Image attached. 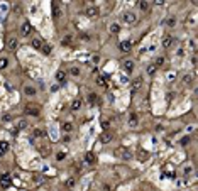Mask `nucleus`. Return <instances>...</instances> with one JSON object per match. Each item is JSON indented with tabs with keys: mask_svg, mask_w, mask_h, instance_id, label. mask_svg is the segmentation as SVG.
Returning a JSON list of instances; mask_svg holds the SVG:
<instances>
[{
	"mask_svg": "<svg viewBox=\"0 0 198 191\" xmlns=\"http://www.w3.org/2000/svg\"><path fill=\"white\" fill-rule=\"evenodd\" d=\"M73 124H70V122H64L63 124V132H66V134H70V132H73Z\"/></svg>",
	"mask_w": 198,
	"mask_h": 191,
	"instance_id": "4be33fe9",
	"label": "nucleus"
},
{
	"mask_svg": "<svg viewBox=\"0 0 198 191\" xmlns=\"http://www.w3.org/2000/svg\"><path fill=\"white\" fill-rule=\"evenodd\" d=\"M26 127H27V122H26V120H20L17 124V129H26Z\"/></svg>",
	"mask_w": 198,
	"mask_h": 191,
	"instance_id": "4c0bfd02",
	"label": "nucleus"
},
{
	"mask_svg": "<svg viewBox=\"0 0 198 191\" xmlns=\"http://www.w3.org/2000/svg\"><path fill=\"white\" fill-rule=\"evenodd\" d=\"M171 44H173V37H171V36H166V37L162 39V47H164V49H169Z\"/></svg>",
	"mask_w": 198,
	"mask_h": 191,
	"instance_id": "dca6fc26",
	"label": "nucleus"
},
{
	"mask_svg": "<svg viewBox=\"0 0 198 191\" xmlns=\"http://www.w3.org/2000/svg\"><path fill=\"white\" fill-rule=\"evenodd\" d=\"M81 103H83V102H81L80 98H75V100L71 102V110H73V112L80 110V108H81Z\"/></svg>",
	"mask_w": 198,
	"mask_h": 191,
	"instance_id": "f8f14e48",
	"label": "nucleus"
},
{
	"mask_svg": "<svg viewBox=\"0 0 198 191\" xmlns=\"http://www.w3.org/2000/svg\"><path fill=\"white\" fill-rule=\"evenodd\" d=\"M31 31H32V25H31V22H27V20H26V22L22 24V27H20V36H24V37H26V36H29V34H31Z\"/></svg>",
	"mask_w": 198,
	"mask_h": 191,
	"instance_id": "7ed1b4c3",
	"label": "nucleus"
},
{
	"mask_svg": "<svg viewBox=\"0 0 198 191\" xmlns=\"http://www.w3.org/2000/svg\"><path fill=\"white\" fill-rule=\"evenodd\" d=\"M110 140H112V134H108V132L102 134V137H100V142H102V144H108Z\"/></svg>",
	"mask_w": 198,
	"mask_h": 191,
	"instance_id": "aec40b11",
	"label": "nucleus"
},
{
	"mask_svg": "<svg viewBox=\"0 0 198 191\" xmlns=\"http://www.w3.org/2000/svg\"><path fill=\"white\" fill-rule=\"evenodd\" d=\"M51 9H53V17L54 19H59V17H61V9L58 7L56 2H51Z\"/></svg>",
	"mask_w": 198,
	"mask_h": 191,
	"instance_id": "423d86ee",
	"label": "nucleus"
},
{
	"mask_svg": "<svg viewBox=\"0 0 198 191\" xmlns=\"http://www.w3.org/2000/svg\"><path fill=\"white\" fill-rule=\"evenodd\" d=\"M31 44H32V47H34V49H41L44 42H42V39H41V37H34V39H32V42H31Z\"/></svg>",
	"mask_w": 198,
	"mask_h": 191,
	"instance_id": "2eb2a0df",
	"label": "nucleus"
},
{
	"mask_svg": "<svg viewBox=\"0 0 198 191\" xmlns=\"http://www.w3.org/2000/svg\"><path fill=\"white\" fill-rule=\"evenodd\" d=\"M139 125V118H137V115L132 114L130 117H129V127H132V129H136Z\"/></svg>",
	"mask_w": 198,
	"mask_h": 191,
	"instance_id": "1a4fd4ad",
	"label": "nucleus"
},
{
	"mask_svg": "<svg viewBox=\"0 0 198 191\" xmlns=\"http://www.w3.org/2000/svg\"><path fill=\"white\" fill-rule=\"evenodd\" d=\"M190 47H191L193 51L197 49V39H191V41H190Z\"/></svg>",
	"mask_w": 198,
	"mask_h": 191,
	"instance_id": "58836bf2",
	"label": "nucleus"
},
{
	"mask_svg": "<svg viewBox=\"0 0 198 191\" xmlns=\"http://www.w3.org/2000/svg\"><path fill=\"white\" fill-rule=\"evenodd\" d=\"M154 3H156V5H162V3H164V0H156Z\"/></svg>",
	"mask_w": 198,
	"mask_h": 191,
	"instance_id": "37998d69",
	"label": "nucleus"
},
{
	"mask_svg": "<svg viewBox=\"0 0 198 191\" xmlns=\"http://www.w3.org/2000/svg\"><path fill=\"white\" fill-rule=\"evenodd\" d=\"M103 190H105V191H110V186H108V184H103Z\"/></svg>",
	"mask_w": 198,
	"mask_h": 191,
	"instance_id": "c03bdc74",
	"label": "nucleus"
},
{
	"mask_svg": "<svg viewBox=\"0 0 198 191\" xmlns=\"http://www.w3.org/2000/svg\"><path fill=\"white\" fill-rule=\"evenodd\" d=\"M85 164H95V154L93 152H87V156H85Z\"/></svg>",
	"mask_w": 198,
	"mask_h": 191,
	"instance_id": "a211bd4d",
	"label": "nucleus"
},
{
	"mask_svg": "<svg viewBox=\"0 0 198 191\" xmlns=\"http://www.w3.org/2000/svg\"><path fill=\"white\" fill-rule=\"evenodd\" d=\"M17 46H19V42H17V39H15V37H10L9 41H7V49L15 51V49H17Z\"/></svg>",
	"mask_w": 198,
	"mask_h": 191,
	"instance_id": "0eeeda50",
	"label": "nucleus"
},
{
	"mask_svg": "<svg viewBox=\"0 0 198 191\" xmlns=\"http://www.w3.org/2000/svg\"><path fill=\"white\" fill-rule=\"evenodd\" d=\"M141 86H142V76H137L132 81V91H137Z\"/></svg>",
	"mask_w": 198,
	"mask_h": 191,
	"instance_id": "9d476101",
	"label": "nucleus"
},
{
	"mask_svg": "<svg viewBox=\"0 0 198 191\" xmlns=\"http://www.w3.org/2000/svg\"><path fill=\"white\" fill-rule=\"evenodd\" d=\"M70 75H71V76H80V75H81V71H80V68H76V66H73V68H70Z\"/></svg>",
	"mask_w": 198,
	"mask_h": 191,
	"instance_id": "a878e982",
	"label": "nucleus"
},
{
	"mask_svg": "<svg viewBox=\"0 0 198 191\" xmlns=\"http://www.w3.org/2000/svg\"><path fill=\"white\" fill-rule=\"evenodd\" d=\"M120 156H122V157H124L126 161H129V159H132V152H130L129 149H122V151H120Z\"/></svg>",
	"mask_w": 198,
	"mask_h": 191,
	"instance_id": "b1692460",
	"label": "nucleus"
},
{
	"mask_svg": "<svg viewBox=\"0 0 198 191\" xmlns=\"http://www.w3.org/2000/svg\"><path fill=\"white\" fill-rule=\"evenodd\" d=\"M108 29H110L112 34H119V32H120V24H119V22H112Z\"/></svg>",
	"mask_w": 198,
	"mask_h": 191,
	"instance_id": "ddd939ff",
	"label": "nucleus"
},
{
	"mask_svg": "<svg viewBox=\"0 0 198 191\" xmlns=\"http://www.w3.org/2000/svg\"><path fill=\"white\" fill-rule=\"evenodd\" d=\"M102 127H103V129H108V127H110V122H108V120H102Z\"/></svg>",
	"mask_w": 198,
	"mask_h": 191,
	"instance_id": "ea45409f",
	"label": "nucleus"
},
{
	"mask_svg": "<svg viewBox=\"0 0 198 191\" xmlns=\"http://www.w3.org/2000/svg\"><path fill=\"white\" fill-rule=\"evenodd\" d=\"M24 93H26L27 96H34V95L37 93V90H36V88H32V86H29V85H27V86H24Z\"/></svg>",
	"mask_w": 198,
	"mask_h": 191,
	"instance_id": "f3484780",
	"label": "nucleus"
},
{
	"mask_svg": "<svg viewBox=\"0 0 198 191\" xmlns=\"http://www.w3.org/2000/svg\"><path fill=\"white\" fill-rule=\"evenodd\" d=\"M7 151H9V144H7V142H0V157L5 156Z\"/></svg>",
	"mask_w": 198,
	"mask_h": 191,
	"instance_id": "393cba45",
	"label": "nucleus"
},
{
	"mask_svg": "<svg viewBox=\"0 0 198 191\" xmlns=\"http://www.w3.org/2000/svg\"><path fill=\"white\" fill-rule=\"evenodd\" d=\"M120 49H122L124 53L130 51V49H132V42H130V41H122V42H120Z\"/></svg>",
	"mask_w": 198,
	"mask_h": 191,
	"instance_id": "4468645a",
	"label": "nucleus"
},
{
	"mask_svg": "<svg viewBox=\"0 0 198 191\" xmlns=\"http://www.w3.org/2000/svg\"><path fill=\"white\" fill-rule=\"evenodd\" d=\"M193 79H195L193 75H185L181 81H183V85H191V83H193Z\"/></svg>",
	"mask_w": 198,
	"mask_h": 191,
	"instance_id": "5701e85b",
	"label": "nucleus"
},
{
	"mask_svg": "<svg viewBox=\"0 0 198 191\" xmlns=\"http://www.w3.org/2000/svg\"><path fill=\"white\" fill-rule=\"evenodd\" d=\"M9 120H12V115L5 114V115H3V122H9Z\"/></svg>",
	"mask_w": 198,
	"mask_h": 191,
	"instance_id": "a19ab883",
	"label": "nucleus"
},
{
	"mask_svg": "<svg viewBox=\"0 0 198 191\" xmlns=\"http://www.w3.org/2000/svg\"><path fill=\"white\" fill-rule=\"evenodd\" d=\"M97 100H98V95H97V93H88V103H90V105L97 103Z\"/></svg>",
	"mask_w": 198,
	"mask_h": 191,
	"instance_id": "bb28decb",
	"label": "nucleus"
},
{
	"mask_svg": "<svg viewBox=\"0 0 198 191\" xmlns=\"http://www.w3.org/2000/svg\"><path fill=\"white\" fill-rule=\"evenodd\" d=\"M56 79H58L59 83H64V81H66V73H64L63 69H59V71L56 73Z\"/></svg>",
	"mask_w": 198,
	"mask_h": 191,
	"instance_id": "6ab92c4d",
	"label": "nucleus"
},
{
	"mask_svg": "<svg viewBox=\"0 0 198 191\" xmlns=\"http://www.w3.org/2000/svg\"><path fill=\"white\" fill-rule=\"evenodd\" d=\"M9 66V59L7 57H0V69H5Z\"/></svg>",
	"mask_w": 198,
	"mask_h": 191,
	"instance_id": "cd10ccee",
	"label": "nucleus"
},
{
	"mask_svg": "<svg viewBox=\"0 0 198 191\" xmlns=\"http://www.w3.org/2000/svg\"><path fill=\"white\" fill-rule=\"evenodd\" d=\"M176 22H178V19H176V17L173 15V17H168L164 24H166V27H168V29H173V27L176 25Z\"/></svg>",
	"mask_w": 198,
	"mask_h": 191,
	"instance_id": "9b49d317",
	"label": "nucleus"
},
{
	"mask_svg": "<svg viewBox=\"0 0 198 191\" xmlns=\"http://www.w3.org/2000/svg\"><path fill=\"white\" fill-rule=\"evenodd\" d=\"M190 140H191V139H190V137H188V135H186V137H183V139H181V146H186V144H190Z\"/></svg>",
	"mask_w": 198,
	"mask_h": 191,
	"instance_id": "e433bc0d",
	"label": "nucleus"
},
{
	"mask_svg": "<svg viewBox=\"0 0 198 191\" xmlns=\"http://www.w3.org/2000/svg\"><path fill=\"white\" fill-rule=\"evenodd\" d=\"M75 183H76V181H75V178H70V179H66L64 186H66V188H73V186H75Z\"/></svg>",
	"mask_w": 198,
	"mask_h": 191,
	"instance_id": "7c9ffc66",
	"label": "nucleus"
},
{
	"mask_svg": "<svg viewBox=\"0 0 198 191\" xmlns=\"http://www.w3.org/2000/svg\"><path fill=\"white\" fill-rule=\"evenodd\" d=\"M0 184L3 186V188H9L10 186V176L5 172V174H2V178H0Z\"/></svg>",
	"mask_w": 198,
	"mask_h": 191,
	"instance_id": "6e6552de",
	"label": "nucleus"
},
{
	"mask_svg": "<svg viewBox=\"0 0 198 191\" xmlns=\"http://www.w3.org/2000/svg\"><path fill=\"white\" fill-rule=\"evenodd\" d=\"M85 14H87L88 17H97V15L100 14V9H98L97 5H91V7H88V9L85 10Z\"/></svg>",
	"mask_w": 198,
	"mask_h": 191,
	"instance_id": "20e7f679",
	"label": "nucleus"
},
{
	"mask_svg": "<svg viewBox=\"0 0 198 191\" xmlns=\"http://www.w3.org/2000/svg\"><path fill=\"white\" fill-rule=\"evenodd\" d=\"M71 41H73L71 36H66V37L61 39V44H63V46H70V44H71Z\"/></svg>",
	"mask_w": 198,
	"mask_h": 191,
	"instance_id": "c85d7f7f",
	"label": "nucleus"
},
{
	"mask_svg": "<svg viewBox=\"0 0 198 191\" xmlns=\"http://www.w3.org/2000/svg\"><path fill=\"white\" fill-rule=\"evenodd\" d=\"M63 139H64V142H70V140H71V137H70V135H64Z\"/></svg>",
	"mask_w": 198,
	"mask_h": 191,
	"instance_id": "79ce46f5",
	"label": "nucleus"
},
{
	"mask_svg": "<svg viewBox=\"0 0 198 191\" xmlns=\"http://www.w3.org/2000/svg\"><path fill=\"white\" fill-rule=\"evenodd\" d=\"M41 49H42V53H44V54H49V53H51V46H48V44H42V47H41Z\"/></svg>",
	"mask_w": 198,
	"mask_h": 191,
	"instance_id": "72a5a7b5",
	"label": "nucleus"
},
{
	"mask_svg": "<svg viewBox=\"0 0 198 191\" xmlns=\"http://www.w3.org/2000/svg\"><path fill=\"white\" fill-rule=\"evenodd\" d=\"M122 68H124L126 73H132L134 68H136V63H134L132 59H124V61H122Z\"/></svg>",
	"mask_w": 198,
	"mask_h": 191,
	"instance_id": "f03ea898",
	"label": "nucleus"
},
{
	"mask_svg": "<svg viewBox=\"0 0 198 191\" xmlns=\"http://www.w3.org/2000/svg\"><path fill=\"white\" fill-rule=\"evenodd\" d=\"M149 7H151V3H149V2H146V0H141V2H139V9H141L142 12H147V10H149Z\"/></svg>",
	"mask_w": 198,
	"mask_h": 191,
	"instance_id": "412c9836",
	"label": "nucleus"
},
{
	"mask_svg": "<svg viewBox=\"0 0 198 191\" xmlns=\"http://www.w3.org/2000/svg\"><path fill=\"white\" fill-rule=\"evenodd\" d=\"M44 135H46V132L41 130V129H36V130H34V137H37V139H39V137H44Z\"/></svg>",
	"mask_w": 198,
	"mask_h": 191,
	"instance_id": "2f4dec72",
	"label": "nucleus"
},
{
	"mask_svg": "<svg viewBox=\"0 0 198 191\" xmlns=\"http://www.w3.org/2000/svg\"><path fill=\"white\" fill-rule=\"evenodd\" d=\"M156 69H158V68H156V66H154V64H151V66H149V68H147V75H151V76H152V75H154V73H156Z\"/></svg>",
	"mask_w": 198,
	"mask_h": 191,
	"instance_id": "f704fd0d",
	"label": "nucleus"
},
{
	"mask_svg": "<svg viewBox=\"0 0 198 191\" xmlns=\"http://www.w3.org/2000/svg\"><path fill=\"white\" fill-rule=\"evenodd\" d=\"M64 157H66V152H64V151H59V152L56 154V159H58V161H63Z\"/></svg>",
	"mask_w": 198,
	"mask_h": 191,
	"instance_id": "473e14b6",
	"label": "nucleus"
},
{
	"mask_svg": "<svg viewBox=\"0 0 198 191\" xmlns=\"http://www.w3.org/2000/svg\"><path fill=\"white\" fill-rule=\"evenodd\" d=\"M97 85H98V86H107V79L103 76H98L97 78Z\"/></svg>",
	"mask_w": 198,
	"mask_h": 191,
	"instance_id": "c756f323",
	"label": "nucleus"
},
{
	"mask_svg": "<svg viewBox=\"0 0 198 191\" xmlns=\"http://www.w3.org/2000/svg\"><path fill=\"white\" fill-rule=\"evenodd\" d=\"M26 114L32 115V117H37V115H39V107H36V105H27V107H26Z\"/></svg>",
	"mask_w": 198,
	"mask_h": 191,
	"instance_id": "39448f33",
	"label": "nucleus"
},
{
	"mask_svg": "<svg viewBox=\"0 0 198 191\" xmlns=\"http://www.w3.org/2000/svg\"><path fill=\"white\" fill-rule=\"evenodd\" d=\"M162 64H164V57H158V59H156V64H154V66H156V68H158V66H162Z\"/></svg>",
	"mask_w": 198,
	"mask_h": 191,
	"instance_id": "c9c22d12",
	"label": "nucleus"
},
{
	"mask_svg": "<svg viewBox=\"0 0 198 191\" xmlns=\"http://www.w3.org/2000/svg\"><path fill=\"white\" fill-rule=\"evenodd\" d=\"M122 20L129 24V25H132V24H136L137 20H139V15L136 14V12H126L124 15H122Z\"/></svg>",
	"mask_w": 198,
	"mask_h": 191,
	"instance_id": "f257e3e1",
	"label": "nucleus"
}]
</instances>
